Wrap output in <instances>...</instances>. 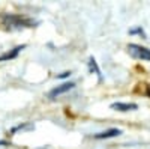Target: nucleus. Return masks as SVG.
Returning <instances> with one entry per match:
<instances>
[{
  "mask_svg": "<svg viewBox=\"0 0 150 149\" xmlns=\"http://www.w3.org/2000/svg\"><path fill=\"white\" fill-rule=\"evenodd\" d=\"M2 23L9 30H20V29H24V27H32L33 26V21L30 18L20 15V14H5L2 17Z\"/></svg>",
  "mask_w": 150,
  "mask_h": 149,
  "instance_id": "nucleus-1",
  "label": "nucleus"
},
{
  "mask_svg": "<svg viewBox=\"0 0 150 149\" xmlns=\"http://www.w3.org/2000/svg\"><path fill=\"white\" fill-rule=\"evenodd\" d=\"M128 53L135 57V59H141V60H150V50L146 47H141L138 44H129L128 45Z\"/></svg>",
  "mask_w": 150,
  "mask_h": 149,
  "instance_id": "nucleus-2",
  "label": "nucleus"
},
{
  "mask_svg": "<svg viewBox=\"0 0 150 149\" xmlns=\"http://www.w3.org/2000/svg\"><path fill=\"white\" fill-rule=\"evenodd\" d=\"M74 88H75V83H72V81L63 83V84L57 86V88H54L51 92H50V93H48V98H50V99H54V98L60 96L62 93H66V92H69V91H71V89H74Z\"/></svg>",
  "mask_w": 150,
  "mask_h": 149,
  "instance_id": "nucleus-3",
  "label": "nucleus"
},
{
  "mask_svg": "<svg viewBox=\"0 0 150 149\" xmlns=\"http://www.w3.org/2000/svg\"><path fill=\"white\" fill-rule=\"evenodd\" d=\"M26 48V45H17L15 48H12L11 51H6V53H3L2 56H0V62H6V60H11V59H15L20 53H21V50H24Z\"/></svg>",
  "mask_w": 150,
  "mask_h": 149,
  "instance_id": "nucleus-4",
  "label": "nucleus"
},
{
  "mask_svg": "<svg viewBox=\"0 0 150 149\" xmlns=\"http://www.w3.org/2000/svg\"><path fill=\"white\" fill-rule=\"evenodd\" d=\"M111 108L117 110V111H132V110L138 108V106L134 103H114V104H111Z\"/></svg>",
  "mask_w": 150,
  "mask_h": 149,
  "instance_id": "nucleus-5",
  "label": "nucleus"
},
{
  "mask_svg": "<svg viewBox=\"0 0 150 149\" xmlns=\"http://www.w3.org/2000/svg\"><path fill=\"white\" fill-rule=\"evenodd\" d=\"M120 134H122V131L119 128H111L108 131L95 134V139H99V140H101V139H111V137H117V135H120Z\"/></svg>",
  "mask_w": 150,
  "mask_h": 149,
  "instance_id": "nucleus-6",
  "label": "nucleus"
},
{
  "mask_svg": "<svg viewBox=\"0 0 150 149\" xmlns=\"http://www.w3.org/2000/svg\"><path fill=\"white\" fill-rule=\"evenodd\" d=\"M33 128H35V125H33V123H23V125H18V127H15V128H12L11 134H15L17 131H26V130H33Z\"/></svg>",
  "mask_w": 150,
  "mask_h": 149,
  "instance_id": "nucleus-7",
  "label": "nucleus"
},
{
  "mask_svg": "<svg viewBox=\"0 0 150 149\" xmlns=\"http://www.w3.org/2000/svg\"><path fill=\"white\" fill-rule=\"evenodd\" d=\"M89 66H90V71H95V72L98 74V77H99V80H102V76H101V71H99V68H98V65H96V60H95L93 57H90V59H89Z\"/></svg>",
  "mask_w": 150,
  "mask_h": 149,
  "instance_id": "nucleus-8",
  "label": "nucleus"
},
{
  "mask_svg": "<svg viewBox=\"0 0 150 149\" xmlns=\"http://www.w3.org/2000/svg\"><path fill=\"white\" fill-rule=\"evenodd\" d=\"M146 95H147V96L150 98V84H149L147 88H146Z\"/></svg>",
  "mask_w": 150,
  "mask_h": 149,
  "instance_id": "nucleus-9",
  "label": "nucleus"
},
{
  "mask_svg": "<svg viewBox=\"0 0 150 149\" xmlns=\"http://www.w3.org/2000/svg\"><path fill=\"white\" fill-rule=\"evenodd\" d=\"M3 145H8V142H5V140H0V146H3Z\"/></svg>",
  "mask_w": 150,
  "mask_h": 149,
  "instance_id": "nucleus-10",
  "label": "nucleus"
}]
</instances>
